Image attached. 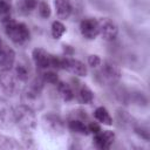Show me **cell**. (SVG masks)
Listing matches in <instances>:
<instances>
[{"mask_svg": "<svg viewBox=\"0 0 150 150\" xmlns=\"http://www.w3.org/2000/svg\"><path fill=\"white\" fill-rule=\"evenodd\" d=\"M14 124L21 130L22 135H30L36 125L38 118L35 110L26 104H20L14 108Z\"/></svg>", "mask_w": 150, "mask_h": 150, "instance_id": "cell-1", "label": "cell"}, {"mask_svg": "<svg viewBox=\"0 0 150 150\" xmlns=\"http://www.w3.org/2000/svg\"><path fill=\"white\" fill-rule=\"evenodd\" d=\"M95 80L101 86H114L117 84L122 77V70L120 66L112 61H103L101 64L95 68Z\"/></svg>", "mask_w": 150, "mask_h": 150, "instance_id": "cell-2", "label": "cell"}, {"mask_svg": "<svg viewBox=\"0 0 150 150\" xmlns=\"http://www.w3.org/2000/svg\"><path fill=\"white\" fill-rule=\"evenodd\" d=\"M45 82L40 77L34 79L23 90L21 98H22V103L28 105L29 108L36 110V109H41L43 105V98H42V90L45 87Z\"/></svg>", "mask_w": 150, "mask_h": 150, "instance_id": "cell-3", "label": "cell"}, {"mask_svg": "<svg viewBox=\"0 0 150 150\" xmlns=\"http://www.w3.org/2000/svg\"><path fill=\"white\" fill-rule=\"evenodd\" d=\"M4 29L7 38L15 45H26L30 39V30L25 22L16 21L13 18L4 23Z\"/></svg>", "mask_w": 150, "mask_h": 150, "instance_id": "cell-4", "label": "cell"}, {"mask_svg": "<svg viewBox=\"0 0 150 150\" xmlns=\"http://www.w3.org/2000/svg\"><path fill=\"white\" fill-rule=\"evenodd\" d=\"M32 60L38 69H61V56H56L41 47H36L32 52Z\"/></svg>", "mask_w": 150, "mask_h": 150, "instance_id": "cell-5", "label": "cell"}, {"mask_svg": "<svg viewBox=\"0 0 150 150\" xmlns=\"http://www.w3.org/2000/svg\"><path fill=\"white\" fill-rule=\"evenodd\" d=\"M41 123H42V127L43 129L48 132V134H52V135H55V136H59V135H62L66 130V122L63 121V118L55 114V112H47L42 116L41 118Z\"/></svg>", "mask_w": 150, "mask_h": 150, "instance_id": "cell-6", "label": "cell"}, {"mask_svg": "<svg viewBox=\"0 0 150 150\" xmlns=\"http://www.w3.org/2000/svg\"><path fill=\"white\" fill-rule=\"evenodd\" d=\"M70 86L74 91V100H76L79 103L90 104L94 101V93L86 83L74 77L70 81Z\"/></svg>", "mask_w": 150, "mask_h": 150, "instance_id": "cell-7", "label": "cell"}, {"mask_svg": "<svg viewBox=\"0 0 150 150\" xmlns=\"http://www.w3.org/2000/svg\"><path fill=\"white\" fill-rule=\"evenodd\" d=\"M61 69H64L79 77L86 76L88 73L87 66L82 61L70 56H66V55L61 56Z\"/></svg>", "mask_w": 150, "mask_h": 150, "instance_id": "cell-8", "label": "cell"}, {"mask_svg": "<svg viewBox=\"0 0 150 150\" xmlns=\"http://www.w3.org/2000/svg\"><path fill=\"white\" fill-rule=\"evenodd\" d=\"M98 22V35L105 41H114L118 35V27L110 18H100Z\"/></svg>", "mask_w": 150, "mask_h": 150, "instance_id": "cell-9", "label": "cell"}, {"mask_svg": "<svg viewBox=\"0 0 150 150\" xmlns=\"http://www.w3.org/2000/svg\"><path fill=\"white\" fill-rule=\"evenodd\" d=\"M19 83H21L13 70H0V86L2 90L9 95H14L19 89Z\"/></svg>", "mask_w": 150, "mask_h": 150, "instance_id": "cell-10", "label": "cell"}, {"mask_svg": "<svg viewBox=\"0 0 150 150\" xmlns=\"http://www.w3.org/2000/svg\"><path fill=\"white\" fill-rule=\"evenodd\" d=\"M115 138H116V135L114 131L101 129L98 132L93 135V144L97 149L107 150L112 145V143L115 142Z\"/></svg>", "mask_w": 150, "mask_h": 150, "instance_id": "cell-11", "label": "cell"}, {"mask_svg": "<svg viewBox=\"0 0 150 150\" xmlns=\"http://www.w3.org/2000/svg\"><path fill=\"white\" fill-rule=\"evenodd\" d=\"M16 61L14 49L6 42L0 47V70H12Z\"/></svg>", "mask_w": 150, "mask_h": 150, "instance_id": "cell-12", "label": "cell"}, {"mask_svg": "<svg viewBox=\"0 0 150 150\" xmlns=\"http://www.w3.org/2000/svg\"><path fill=\"white\" fill-rule=\"evenodd\" d=\"M80 33L86 40H94L98 35V22L95 18H84L80 22Z\"/></svg>", "mask_w": 150, "mask_h": 150, "instance_id": "cell-13", "label": "cell"}, {"mask_svg": "<svg viewBox=\"0 0 150 150\" xmlns=\"http://www.w3.org/2000/svg\"><path fill=\"white\" fill-rule=\"evenodd\" d=\"M12 124H14V108L6 100L0 98V127L8 128Z\"/></svg>", "mask_w": 150, "mask_h": 150, "instance_id": "cell-14", "label": "cell"}, {"mask_svg": "<svg viewBox=\"0 0 150 150\" xmlns=\"http://www.w3.org/2000/svg\"><path fill=\"white\" fill-rule=\"evenodd\" d=\"M54 9L57 19L67 20L71 15L74 6L71 0H54Z\"/></svg>", "mask_w": 150, "mask_h": 150, "instance_id": "cell-15", "label": "cell"}, {"mask_svg": "<svg viewBox=\"0 0 150 150\" xmlns=\"http://www.w3.org/2000/svg\"><path fill=\"white\" fill-rule=\"evenodd\" d=\"M12 70H13L14 75L16 76V79L22 83L28 82V80L30 79L32 70H30L29 63L26 61H15Z\"/></svg>", "mask_w": 150, "mask_h": 150, "instance_id": "cell-16", "label": "cell"}, {"mask_svg": "<svg viewBox=\"0 0 150 150\" xmlns=\"http://www.w3.org/2000/svg\"><path fill=\"white\" fill-rule=\"evenodd\" d=\"M55 89L57 95L60 96V98L64 102H70L74 100V91L73 88L70 86V83L63 82V81H59L55 84Z\"/></svg>", "mask_w": 150, "mask_h": 150, "instance_id": "cell-17", "label": "cell"}, {"mask_svg": "<svg viewBox=\"0 0 150 150\" xmlns=\"http://www.w3.org/2000/svg\"><path fill=\"white\" fill-rule=\"evenodd\" d=\"M116 118H117V122L120 123V125L125 129H134L137 124V121L128 111H125L123 109H118L116 111Z\"/></svg>", "mask_w": 150, "mask_h": 150, "instance_id": "cell-18", "label": "cell"}, {"mask_svg": "<svg viewBox=\"0 0 150 150\" xmlns=\"http://www.w3.org/2000/svg\"><path fill=\"white\" fill-rule=\"evenodd\" d=\"M88 122H84V121H81V120H76V118H68L67 123H66V127L71 131V132H75V134H79V135H88L89 131H88V125H87Z\"/></svg>", "mask_w": 150, "mask_h": 150, "instance_id": "cell-19", "label": "cell"}, {"mask_svg": "<svg viewBox=\"0 0 150 150\" xmlns=\"http://www.w3.org/2000/svg\"><path fill=\"white\" fill-rule=\"evenodd\" d=\"M93 115H94L95 121L101 123V124H104V125H111L112 124V117L105 107H102V105L97 107L94 110Z\"/></svg>", "mask_w": 150, "mask_h": 150, "instance_id": "cell-20", "label": "cell"}, {"mask_svg": "<svg viewBox=\"0 0 150 150\" xmlns=\"http://www.w3.org/2000/svg\"><path fill=\"white\" fill-rule=\"evenodd\" d=\"M12 0H0V22L4 25L12 19Z\"/></svg>", "mask_w": 150, "mask_h": 150, "instance_id": "cell-21", "label": "cell"}, {"mask_svg": "<svg viewBox=\"0 0 150 150\" xmlns=\"http://www.w3.org/2000/svg\"><path fill=\"white\" fill-rule=\"evenodd\" d=\"M66 33V26L60 21V20H55L52 22L50 26V34L53 36V39L59 40L63 36V34Z\"/></svg>", "mask_w": 150, "mask_h": 150, "instance_id": "cell-22", "label": "cell"}, {"mask_svg": "<svg viewBox=\"0 0 150 150\" xmlns=\"http://www.w3.org/2000/svg\"><path fill=\"white\" fill-rule=\"evenodd\" d=\"M23 148L16 139L0 135V149H21Z\"/></svg>", "mask_w": 150, "mask_h": 150, "instance_id": "cell-23", "label": "cell"}, {"mask_svg": "<svg viewBox=\"0 0 150 150\" xmlns=\"http://www.w3.org/2000/svg\"><path fill=\"white\" fill-rule=\"evenodd\" d=\"M41 79L43 80L45 83H48V84H56L60 80H59V76L54 71V69H47V70H42V74H41Z\"/></svg>", "mask_w": 150, "mask_h": 150, "instance_id": "cell-24", "label": "cell"}, {"mask_svg": "<svg viewBox=\"0 0 150 150\" xmlns=\"http://www.w3.org/2000/svg\"><path fill=\"white\" fill-rule=\"evenodd\" d=\"M36 9H38L39 15H40L41 18H43V19H48V18L50 16V14H52L50 6H49L46 1H40V2L38 4Z\"/></svg>", "mask_w": 150, "mask_h": 150, "instance_id": "cell-25", "label": "cell"}, {"mask_svg": "<svg viewBox=\"0 0 150 150\" xmlns=\"http://www.w3.org/2000/svg\"><path fill=\"white\" fill-rule=\"evenodd\" d=\"M38 4H39L38 0H21L20 8H21V11L25 12V13H30L32 11L36 9Z\"/></svg>", "mask_w": 150, "mask_h": 150, "instance_id": "cell-26", "label": "cell"}, {"mask_svg": "<svg viewBox=\"0 0 150 150\" xmlns=\"http://www.w3.org/2000/svg\"><path fill=\"white\" fill-rule=\"evenodd\" d=\"M68 118H76V120H81L84 122H89V117H88L87 111L82 110V109H76V110L71 111Z\"/></svg>", "mask_w": 150, "mask_h": 150, "instance_id": "cell-27", "label": "cell"}, {"mask_svg": "<svg viewBox=\"0 0 150 150\" xmlns=\"http://www.w3.org/2000/svg\"><path fill=\"white\" fill-rule=\"evenodd\" d=\"M138 136H141L143 139H145V141H148L149 139V129L148 128H145V127H143V125H139L138 123L136 124V127L132 129Z\"/></svg>", "mask_w": 150, "mask_h": 150, "instance_id": "cell-28", "label": "cell"}, {"mask_svg": "<svg viewBox=\"0 0 150 150\" xmlns=\"http://www.w3.org/2000/svg\"><path fill=\"white\" fill-rule=\"evenodd\" d=\"M87 62H88V64H89L91 68L95 69V68H97V67L101 64L102 60H101V57H100L98 55H96V54H90V55L88 56Z\"/></svg>", "mask_w": 150, "mask_h": 150, "instance_id": "cell-29", "label": "cell"}, {"mask_svg": "<svg viewBox=\"0 0 150 150\" xmlns=\"http://www.w3.org/2000/svg\"><path fill=\"white\" fill-rule=\"evenodd\" d=\"M87 125H88V131H89V134H96V132H98L100 130H101V125L98 124V122H91V121H89L88 123H87Z\"/></svg>", "mask_w": 150, "mask_h": 150, "instance_id": "cell-30", "label": "cell"}, {"mask_svg": "<svg viewBox=\"0 0 150 150\" xmlns=\"http://www.w3.org/2000/svg\"><path fill=\"white\" fill-rule=\"evenodd\" d=\"M4 43H5V41H4V40H2V38L0 36V47H1V46H2Z\"/></svg>", "mask_w": 150, "mask_h": 150, "instance_id": "cell-31", "label": "cell"}]
</instances>
